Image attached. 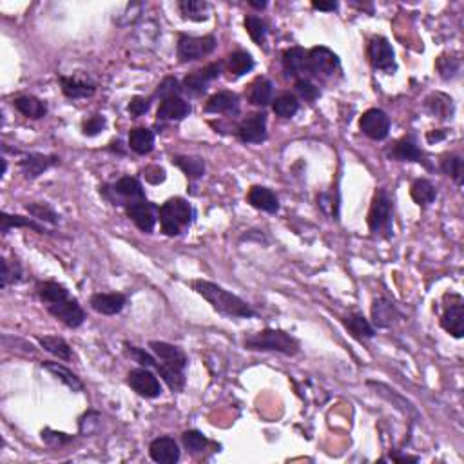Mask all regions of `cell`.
<instances>
[{"label":"cell","instance_id":"obj_1","mask_svg":"<svg viewBox=\"0 0 464 464\" xmlns=\"http://www.w3.org/2000/svg\"><path fill=\"white\" fill-rule=\"evenodd\" d=\"M192 289L205 301H209V305L216 312H220L227 318H254L256 316V312L250 309V305L247 301H243L229 290H225L220 285L205 280H196L192 281Z\"/></svg>","mask_w":464,"mask_h":464},{"label":"cell","instance_id":"obj_2","mask_svg":"<svg viewBox=\"0 0 464 464\" xmlns=\"http://www.w3.org/2000/svg\"><path fill=\"white\" fill-rule=\"evenodd\" d=\"M151 350L155 352L158 366L156 372L164 377L173 392H180L185 386V366H187V355L178 346L164 341H151Z\"/></svg>","mask_w":464,"mask_h":464},{"label":"cell","instance_id":"obj_3","mask_svg":"<svg viewBox=\"0 0 464 464\" xmlns=\"http://www.w3.org/2000/svg\"><path fill=\"white\" fill-rule=\"evenodd\" d=\"M245 349L256 350V352H280L283 355L300 354V341L292 338L283 330L265 329L258 334L245 338Z\"/></svg>","mask_w":464,"mask_h":464},{"label":"cell","instance_id":"obj_4","mask_svg":"<svg viewBox=\"0 0 464 464\" xmlns=\"http://www.w3.org/2000/svg\"><path fill=\"white\" fill-rule=\"evenodd\" d=\"M162 232L167 236H180L195 220V209L184 198H170L158 209Z\"/></svg>","mask_w":464,"mask_h":464},{"label":"cell","instance_id":"obj_5","mask_svg":"<svg viewBox=\"0 0 464 464\" xmlns=\"http://www.w3.org/2000/svg\"><path fill=\"white\" fill-rule=\"evenodd\" d=\"M392 221H394V205L392 198L384 189H379L374 195V200L368 210V227L374 236L392 234Z\"/></svg>","mask_w":464,"mask_h":464},{"label":"cell","instance_id":"obj_6","mask_svg":"<svg viewBox=\"0 0 464 464\" xmlns=\"http://www.w3.org/2000/svg\"><path fill=\"white\" fill-rule=\"evenodd\" d=\"M216 49V38L212 35L207 36H180L178 41V58L181 62L200 60L203 56L210 55Z\"/></svg>","mask_w":464,"mask_h":464},{"label":"cell","instance_id":"obj_7","mask_svg":"<svg viewBox=\"0 0 464 464\" xmlns=\"http://www.w3.org/2000/svg\"><path fill=\"white\" fill-rule=\"evenodd\" d=\"M309 69L310 75L321 78H332L340 71V58L329 47H312L309 51Z\"/></svg>","mask_w":464,"mask_h":464},{"label":"cell","instance_id":"obj_8","mask_svg":"<svg viewBox=\"0 0 464 464\" xmlns=\"http://www.w3.org/2000/svg\"><path fill=\"white\" fill-rule=\"evenodd\" d=\"M368 58L374 69L394 73L395 71V55L390 42L384 36H374L368 44Z\"/></svg>","mask_w":464,"mask_h":464},{"label":"cell","instance_id":"obj_9","mask_svg":"<svg viewBox=\"0 0 464 464\" xmlns=\"http://www.w3.org/2000/svg\"><path fill=\"white\" fill-rule=\"evenodd\" d=\"M127 384L135 390L136 394L147 397V399L158 397L162 394L160 381L149 368L131 370L129 375H127Z\"/></svg>","mask_w":464,"mask_h":464},{"label":"cell","instance_id":"obj_10","mask_svg":"<svg viewBox=\"0 0 464 464\" xmlns=\"http://www.w3.org/2000/svg\"><path fill=\"white\" fill-rule=\"evenodd\" d=\"M360 129L372 140H384L390 133V118L381 109H368L360 120Z\"/></svg>","mask_w":464,"mask_h":464},{"label":"cell","instance_id":"obj_11","mask_svg":"<svg viewBox=\"0 0 464 464\" xmlns=\"http://www.w3.org/2000/svg\"><path fill=\"white\" fill-rule=\"evenodd\" d=\"M156 210L158 209H156L155 205L147 200L131 201V203L125 205V212H127V216L135 221L138 229L147 232V234L155 230Z\"/></svg>","mask_w":464,"mask_h":464},{"label":"cell","instance_id":"obj_12","mask_svg":"<svg viewBox=\"0 0 464 464\" xmlns=\"http://www.w3.org/2000/svg\"><path fill=\"white\" fill-rule=\"evenodd\" d=\"M238 136L245 144H261L267 140V116L263 113L247 116L238 125Z\"/></svg>","mask_w":464,"mask_h":464},{"label":"cell","instance_id":"obj_13","mask_svg":"<svg viewBox=\"0 0 464 464\" xmlns=\"http://www.w3.org/2000/svg\"><path fill=\"white\" fill-rule=\"evenodd\" d=\"M51 316H55L56 320L62 321L65 327H69V329H78L82 323L85 321V312L82 309L78 301L76 300H65L62 303L56 305H49L47 307Z\"/></svg>","mask_w":464,"mask_h":464},{"label":"cell","instance_id":"obj_14","mask_svg":"<svg viewBox=\"0 0 464 464\" xmlns=\"http://www.w3.org/2000/svg\"><path fill=\"white\" fill-rule=\"evenodd\" d=\"M441 327L457 340L464 335V305L459 296L455 298V303L446 305L441 316Z\"/></svg>","mask_w":464,"mask_h":464},{"label":"cell","instance_id":"obj_15","mask_svg":"<svg viewBox=\"0 0 464 464\" xmlns=\"http://www.w3.org/2000/svg\"><path fill=\"white\" fill-rule=\"evenodd\" d=\"M220 73H221L220 64H209L207 67H203V69L192 71L190 75L185 76L184 80L185 89L190 91L192 95H201V93L209 87L210 82L216 80V78L220 76Z\"/></svg>","mask_w":464,"mask_h":464},{"label":"cell","instance_id":"obj_16","mask_svg":"<svg viewBox=\"0 0 464 464\" xmlns=\"http://www.w3.org/2000/svg\"><path fill=\"white\" fill-rule=\"evenodd\" d=\"M60 162V158L56 156H45L38 155V153H31V155H25L21 162H19V167L24 173V176L27 180H35L41 175H44L45 170L51 169L53 165H56Z\"/></svg>","mask_w":464,"mask_h":464},{"label":"cell","instance_id":"obj_17","mask_svg":"<svg viewBox=\"0 0 464 464\" xmlns=\"http://www.w3.org/2000/svg\"><path fill=\"white\" fill-rule=\"evenodd\" d=\"M151 459L160 464H175L180 459V448L173 437H158L149 446Z\"/></svg>","mask_w":464,"mask_h":464},{"label":"cell","instance_id":"obj_18","mask_svg":"<svg viewBox=\"0 0 464 464\" xmlns=\"http://www.w3.org/2000/svg\"><path fill=\"white\" fill-rule=\"evenodd\" d=\"M190 115V104L180 96H170L162 100L158 107V120L164 122H180L185 116Z\"/></svg>","mask_w":464,"mask_h":464},{"label":"cell","instance_id":"obj_19","mask_svg":"<svg viewBox=\"0 0 464 464\" xmlns=\"http://www.w3.org/2000/svg\"><path fill=\"white\" fill-rule=\"evenodd\" d=\"M127 303V298L124 294L113 292V294H95L91 298V307L98 314L104 316H116L120 314L122 309Z\"/></svg>","mask_w":464,"mask_h":464},{"label":"cell","instance_id":"obj_20","mask_svg":"<svg viewBox=\"0 0 464 464\" xmlns=\"http://www.w3.org/2000/svg\"><path fill=\"white\" fill-rule=\"evenodd\" d=\"M247 200L249 203L254 207V209L265 210V212H270V214H274L280 210V200H278V196L272 192L267 187H261V185H256L252 189L249 190V196H247Z\"/></svg>","mask_w":464,"mask_h":464},{"label":"cell","instance_id":"obj_21","mask_svg":"<svg viewBox=\"0 0 464 464\" xmlns=\"http://www.w3.org/2000/svg\"><path fill=\"white\" fill-rule=\"evenodd\" d=\"M62 93L67 98L78 100V98H87V96L95 95V84L84 78H76V76H60Z\"/></svg>","mask_w":464,"mask_h":464},{"label":"cell","instance_id":"obj_22","mask_svg":"<svg viewBox=\"0 0 464 464\" xmlns=\"http://www.w3.org/2000/svg\"><path fill=\"white\" fill-rule=\"evenodd\" d=\"M240 109V98L236 93H230V91H221V93H216L207 100L205 104V111L207 113H238Z\"/></svg>","mask_w":464,"mask_h":464},{"label":"cell","instance_id":"obj_23","mask_svg":"<svg viewBox=\"0 0 464 464\" xmlns=\"http://www.w3.org/2000/svg\"><path fill=\"white\" fill-rule=\"evenodd\" d=\"M283 65H285V69L289 71V73L305 78V75L310 73L309 51L301 49V47H290V49L285 51Z\"/></svg>","mask_w":464,"mask_h":464},{"label":"cell","instance_id":"obj_24","mask_svg":"<svg viewBox=\"0 0 464 464\" xmlns=\"http://www.w3.org/2000/svg\"><path fill=\"white\" fill-rule=\"evenodd\" d=\"M397 309L392 301H388L386 298H377L372 305V320H374L375 327L379 329H388L397 320Z\"/></svg>","mask_w":464,"mask_h":464},{"label":"cell","instance_id":"obj_25","mask_svg":"<svg viewBox=\"0 0 464 464\" xmlns=\"http://www.w3.org/2000/svg\"><path fill=\"white\" fill-rule=\"evenodd\" d=\"M13 105H15V109L21 113V115L27 116V118H33V120H38V118H44L47 115V105L45 102H42L41 98H36V96H19L13 100Z\"/></svg>","mask_w":464,"mask_h":464},{"label":"cell","instance_id":"obj_26","mask_svg":"<svg viewBox=\"0 0 464 464\" xmlns=\"http://www.w3.org/2000/svg\"><path fill=\"white\" fill-rule=\"evenodd\" d=\"M247 100L252 105H258V107H265L272 100V82L269 78H256L252 84L249 85L247 89Z\"/></svg>","mask_w":464,"mask_h":464},{"label":"cell","instance_id":"obj_27","mask_svg":"<svg viewBox=\"0 0 464 464\" xmlns=\"http://www.w3.org/2000/svg\"><path fill=\"white\" fill-rule=\"evenodd\" d=\"M390 156H392L394 160L399 162H424L423 151L417 147V144H415V140L412 136H406V138L397 142L394 149H392V153H390Z\"/></svg>","mask_w":464,"mask_h":464},{"label":"cell","instance_id":"obj_28","mask_svg":"<svg viewBox=\"0 0 464 464\" xmlns=\"http://www.w3.org/2000/svg\"><path fill=\"white\" fill-rule=\"evenodd\" d=\"M129 147L136 155H149L155 147V133L147 127H135L129 133Z\"/></svg>","mask_w":464,"mask_h":464},{"label":"cell","instance_id":"obj_29","mask_svg":"<svg viewBox=\"0 0 464 464\" xmlns=\"http://www.w3.org/2000/svg\"><path fill=\"white\" fill-rule=\"evenodd\" d=\"M113 192L122 198L127 200V203L131 201H138V200H145L144 189H142V184L136 178H131V176H124L120 180L116 181L113 185Z\"/></svg>","mask_w":464,"mask_h":464},{"label":"cell","instance_id":"obj_30","mask_svg":"<svg viewBox=\"0 0 464 464\" xmlns=\"http://www.w3.org/2000/svg\"><path fill=\"white\" fill-rule=\"evenodd\" d=\"M36 341H38V344H41L45 352H49L51 355H55L58 360L69 361L73 357L71 346L67 344V341L58 338V335H38Z\"/></svg>","mask_w":464,"mask_h":464},{"label":"cell","instance_id":"obj_31","mask_svg":"<svg viewBox=\"0 0 464 464\" xmlns=\"http://www.w3.org/2000/svg\"><path fill=\"white\" fill-rule=\"evenodd\" d=\"M42 366H44L47 372H51V374L55 375L56 379H60L62 383L65 384V386H69L73 392H82V390H84V383L80 381V377H78L76 374H73L69 368H65L64 364L51 363V361H44V363H42Z\"/></svg>","mask_w":464,"mask_h":464},{"label":"cell","instance_id":"obj_32","mask_svg":"<svg viewBox=\"0 0 464 464\" xmlns=\"http://www.w3.org/2000/svg\"><path fill=\"white\" fill-rule=\"evenodd\" d=\"M38 296L47 307L49 305L62 303V301L69 300V290L65 289L64 285L56 283V281H44L38 285Z\"/></svg>","mask_w":464,"mask_h":464},{"label":"cell","instance_id":"obj_33","mask_svg":"<svg viewBox=\"0 0 464 464\" xmlns=\"http://www.w3.org/2000/svg\"><path fill=\"white\" fill-rule=\"evenodd\" d=\"M344 327H346V330H349L350 334L354 335L355 340H370V338H374L375 335V330L374 327L368 323V320H364L363 316L360 314H352L349 316V318H344L343 320Z\"/></svg>","mask_w":464,"mask_h":464},{"label":"cell","instance_id":"obj_34","mask_svg":"<svg viewBox=\"0 0 464 464\" xmlns=\"http://www.w3.org/2000/svg\"><path fill=\"white\" fill-rule=\"evenodd\" d=\"M13 227H27V229H33L38 234H47V229L38 225L36 221H33L31 218H24V216H11L8 212H2L0 216V230L2 234H8Z\"/></svg>","mask_w":464,"mask_h":464},{"label":"cell","instance_id":"obj_35","mask_svg":"<svg viewBox=\"0 0 464 464\" xmlns=\"http://www.w3.org/2000/svg\"><path fill=\"white\" fill-rule=\"evenodd\" d=\"M410 195H412V200L415 201L421 207H426V205L434 203L435 198H437V189L435 185L428 180H415L412 184V189H410Z\"/></svg>","mask_w":464,"mask_h":464},{"label":"cell","instance_id":"obj_36","mask_svg":"<svg viewBox=\"0 0 464 464\" xmlns=\"http://www.w3.org/2000/svg\"><path fill=\"white\" fill-rule=\"evenodd\" d=\"M227 67L232 76H243L254 69V60L247 51H234L227 56Z\"/></svg>","mask_w":464,"mask_h":464},{"label":"cell","instance_id":"obj_37","mask_svg":"<svg viewBox=\"0 0 464 464\" xmlns=\"http://www.w3.org/2000/svg\"><path fill=\"white\" fill-rule=\"evenodd\" d=\"M173 164L176 167H180L185 173V176L190 178V180L201 178L205 175V162L198 158V156H175Z\"/></svg>","mask_w":464,"mask_h":464},{"label":"cell","instance_id":"obj_38","mask_svg":"<svg viewBox=\"0 0 464 464\" xmlns=\"http://www.w3.org/2000/svg\"><path fill=\"white\" fill-rule=\"evenodd\" d=\"M178 10H180V13L184 15V19L201 22L207 19L209 4H207V2H201V0H181V2H178Z\"/></svg>","mask_w":464,"mask_h":464},{"label":"cell","instance_id":"obj_39","mask_svg":"<svg viewBox=\"0 0 464 464\" xmlns=\"http://www.w3.org/2000/svg\"><path fill=\"white\" fill-rule=\"evenodd\" d=\"M298 109H300V102L290 93L276 96V100L272 102V111L281 118H292L298 113Z\"/></svg>","mask_w":464,"mask_h":464},{"label":"cell","instance_id":"obj_40","mask_svg":"<svg viewBox=\"0 0 464 464\" xmlns=\"http://www.w3.org/2000/svg\"><path fill=\"white\" fill-rule=\"evenodd\" d=\"M368 386L375 388V394L383 395V397H386V399L392 401L394 404H397V408H401L403 412H406V414H415L414 406H412L408 401L404 399V397H401L395 390H390L388 386H384V384H381V383H374V381H368Z\"/></svg>","mask_w":464,"mask_h":464},{"label":"cell","instance_id":"obj_41","mask_svg":"<svg viewBox=\"0 0 464 464\" xmlns=\"http://www.w3.org/2000/svg\"><path fill=\"white\" fill-rule=\"evenodd\" d=\"M441 169H443L444 175H448L457 185L463 184L464 165H463V158H461L459 155L446 156V158L441 162Z\"/></svg>","mask_w":464,"mask_h":464},{"label":"cell","instance_id":"obj_42","mask_svg":"<svg viewBox=\"0 0 464 464\" xmlns=\"http://www.w3.org/2000/svg\"><path fill=\"white\" fill-rule=\"evenodd\" d=\"M181 441H184V446L187 452H190V454H200V452H203L205 446L209 444V441H207V437H205L201 432H198V430H187V432H184V435H181Z\"/></svg>","mask_w":464,"mask_h":464},{"label":"cell","instance_id":"obj_43","mask_svg":"<svg viewBox=\"0 0 464 464\" xmlns=\"http://www.w3.org/2000/svg\"><path fill=\"white\" fill-rule=\"evenodd\" d=\"M245 27L249 31L250 38L256 42V44H263L265 38H267V24H265L263 19L256 15L245 16Z\"/></svg>","mask_w":464,"mask_h":464},{"label":"cell","instance_id":"obj_44","mask_svg":"<svg viewBox=\"0 0 464 464\" xmlns=\"http://www.w3.org/2000/svg\"><path fill=\"white\" fill-rule=\"evenodd\" d=\"M25 209L36 220H42L45 223H58V214L47 203H27Z\"/></svg>","mask_w":464,"mask_h":464},{"label":"cell","instance_id":"obj_45","mask_svg":"<svg viewBox=\"0 0 464 464\" xmlns=\"http://www.w3.org/2000/svg\"><path fill=\"white\" fill-rule=\"evenodd\" d=\"M428 105V109L434 113L435 116H439V118H448L452 115V98L444 95H434L432 98H428L426 102Z\"/></svg>","mask_w":464,"mask_h":464},{"label":"cell","instance_id":"obj_46","mask_svg":"<svg viewBox=\"0 0 464 464\" xmlns=\"http://www.w3.org/2000/svg\"><path fill=\"white\" fill-rule=\"evenodd\" d=\"M125 354L129 355L131 360H135L136 363H140L145 368H156L158 366V360L153 357L151 354H147L144 349H138V346H133V344L125 343Z\"/></svg>","mask_w":464,"mask_h":464},{"label":"cell","instance_id":"obj_47","mask_svg":"<svg viewBox=\"0 0 464 464\" xmlns=\"http://www.w3.org/2000/svg\"><path fill=\"white\" fill-rule=\"evenodd\" d=\"M181 93V85L180 82L173 78V76H167L160 85H158V89H156V96H160L162 100L165 98H170V96H180Z\"/></svg>","mask_w":464,"mask_h":464},{"label":"cell","instance_id":"obj_48","mask_svg":"<svg viewBox=\"0 0 464 464\" xmlns=\"http://www.w3.org/2000/svg\"><path fill=\"white\" fill-rule=\"evenodd\" d=\"M461 67L459 58H454V56H441L439 62H437V69H439L441 76L443 78H454L457 75V71Z\"/></svg>","mask_w":464,"mask_h":464},{"label":"cell","instance_id":"obj_49","mask_svg":"<svg viewBox=\"0 0 464 464\" xmlns=\"http://www.w3.org/2000/svg\"><path fill=\"white\" fill-rule=\"evenodd\" d=\"M296 91L301 98H305L307 102H314L318 96H320V89L316 87L309 78H298L296 82Z\"/></svg>","mask_w":464,"mask_h":464},{"label":"cell","instance_id":"obj_50","mask_svg":"<svg viewBox=\"0 0 464 464\" xmlns=\"http://www.w3.org/2000/svg\"><path fill=\"white\" fill-rule=\"evenodd\" d=\"M0 263H2V276H0V287L2 289H5L8 285L13 283V281H21V276H22V270L21 267H16L15 270H11L10 267V261L5 260V258H2L0 260Z\"/></svg>","mask_w":464,"mask_h":464},{"label":"cell","instance_id":"obj_51","mask_svg":"<svg viewBox=\"0 0 464 464\" xmlns=\"http://www.w3.org/2000/svg\"><path fill=\"white\" fill-rule=\"evenodd\" d=\"M105 127V118L100 115H95L87 118V120L82 124V131H84L85 136H96L100 131H104Z\"/></svg>","mask_w":464,"mask_h":464},{"label":"cell","instance_id":"obj_52","mask_svg":"<svg viewBox=\"0 0 464 464\" xmlns=\"http://www.w3.org/2000/svg\"><path fill=\"white\" fill-rule=\"evenodd\" d=\"M42 439L45 441L47 444H51V446H60V444H65L69 443V441H73V437L67 434H62V432H55V430H49L45 428L44 432H42Z\"/></svg>","mask_w":464,"mask_h":464},{"label":"cell","instance_id":"obj_53","mask_svg":"<svg viewBox=\"0 0 464 464\" xmlns=\"http://www.w3.org/2000/svg\"><path fill=\"white\" fill-rule=\"evenodd\" d=\"M149 107L151 102L147 100V98H144V96H135V98L129 102V105H127V111L131 113V116H142L149 111Z\"/></svg>","mask_w":464,"mask_h":464},{"label":"cell","instance_id":"obj_54","mask_svg":"<svg viewBox=\"0 0 464 464\" xmlns=\"http://www.w3.org/2000/svg\"><path fill=\"white\" fill-rule=\"evenodd\" d=\"M144 178H145V181H149V184H153V185L162 184V181H165V169H162V167H158V165L145 167Z\"/></svg>","mask_w":464,"mask_h":464},{"label":"cell","instance_id":"obj_55","mask_svg":"<svg viewBox=\"0 0 464 464\" xmlns=\"http://www.w3.org/2000/svg\"><path fill=\"white\" fill-rule=\"evenodd\" d=\"M446 135H448V131H446V129L430 131L428 135H426V140H428V144H434V142L444 140V138H446Z\"/></svg>","mask_w":464,"mask_h":464},{"label":"cell","instance_id":"obj_56","mask_svg":"<svg viewBox=\"0 0 464 464\" xmlns=\"http://www.w3.org/2000/svg\"><path fill=\"white\" fill-rule=\"evenodd\" d=\"M312 8L320 11H334L338 10V4L335 2H312Z\"/></svg>","mask_w":464,"mask_h":464},{"label":"cell","instance_id":"obj_57","mask_svg":"<svg viewBox=\"0 0 464 464\" xmlns=\"http://www.w3.org/2000/svg\"><path fill=\"white\" fill-rule=\"evenodd\" d=\"M249 4L252 5V8H258V10H263L265 5H267V2H254V0H250Z\"/></svg>","mask_w":464,"mask_h":464}]
</instances>
